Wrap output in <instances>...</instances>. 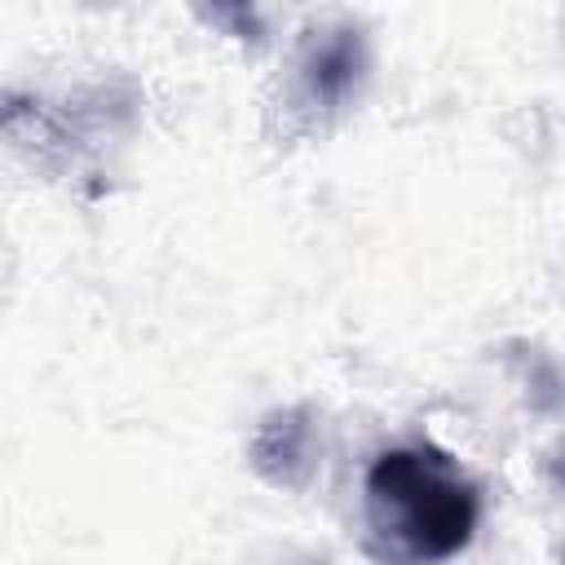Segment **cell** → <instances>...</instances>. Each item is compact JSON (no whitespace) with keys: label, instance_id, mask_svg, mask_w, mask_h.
Returning <instances> with one entry per match:
<instances>
[{"label":"cell","instance_id":"2","mask_svg":"<svg viewBox=\"0 0 565 565\" xmlns=\"http://www.w3.org/2000/svg\"><path fill=\"white\" fill-rule=\"evenodd\" d=\"M362 79V40L349 26L322 31L309 40L305 57H300V93L313 110H331L340 106Z\"/></svg>","mask_w":565,"mask_h":565},{"label":"cell","instance_id":"1","mask_svg":"<svg viewBox=\"0 0 565 565\" xmlns=\"http://www.w3.org/2000/svg\"><path fill=\"white\" fill-rule=\"evenodd\" d=\"M366 525L397 561H446L477 530V490L433 446H397L366 472Z\"/></svg>","mask_w":565,"mask_h":565}]
</instances>
